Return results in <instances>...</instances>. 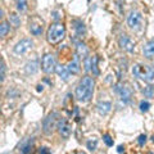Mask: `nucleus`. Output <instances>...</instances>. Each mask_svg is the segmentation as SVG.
Wrapping results in <instances>:
<instances>
[{"mask_svg":"<svg viewBox=\"0 0 154 154\" xmlns=\"http://www.w3.org/2000/svg\"><path fill=\"white\" fill-rule=\"evenodd\" d=\"M94 86H95V81L93 77L90 76H85L80 80L79 85L76 88L75 91V96L76 99L81 103H86L93 98V94H94Z\"/></svg>","mask_w":154,"mask_h":154,"instance_id":"f257e3e1","label":"nucleus"},{"mask_svg":"<svg viewBox=\"0 0 154 154\" xmlns=\"http://www.w3.org/2000/svg\"><path fill=\"white\" fill-rule=\"evenodd\" d=\"M64 36H66V27L59 22L53 23V25L48 28L46 38H48V41L53 45L59 44V42L64 38Z\"/></svg>","mask_w":154,"mask_h":154,"instance_id":"f03ea898","label":"nucleus"},{"mask_svg":"<svg viewBox=\"0 0 154 154\" xmlns=\"http://www.w3.org/2000/svg\"><path fill=\"white\" fill-rule=\"evenodd\" d=\"M132 75L137 79L145 81L148 84L154 82V68L150 66H143V64H134L132 67Z\"/></svg>","mask_w":154,"mask_h":154,"instance_id":"7ed1b4c3","label":"nucleus"},{"mask_svg":"<svg viewBox=\"0 0 154 154\" xmlns=\"http://www.w3.org/2000/svg\"><path fill=\"white\" fill-rule=\"evenodd\" d=\"M41 69L46 75L54 73L55 69H57L55 57L53 55V54H50V53H46V54L42 57V59H41Z\"/></svg>","mask_w":154,"mask_h":154,"instance_id":"20e7f679","label":"nucleus"},{"mask_svg":"<svg viewBox=\"0 0 154 154\" xmlns=\"http://www.w3.org/2000/svg\"><path fill=\"white\" fill-rule=\"evenodd\" d=\"M57 125H58V113L51 112L42 121V130H44V132L46 135H50L54 131V128H57Z\"/></svg>","mask_w":154,"mask_h":154,"instance_id":"39448f33","label":"nucleus"},{"mask_svg":"<svg viewBox=\"0 0 154 154\" xmlns=\"http://www.w3.org/2000/svg\"><path fill=\"white\" fill-rule=\"evenodd\" d=\"M114 91L119 95V99L123 102V104H128L131 102V96H132V91L128 88L127 85H122L118 84L114 86Z\"/></svg>","mask_w":154,"mask_h":154,"instance_id":"423d86ee","label":"nucleus"},{"mask_svg":"<svg viewBox=\"0 0 154 154\" xmlns=\"http://www.w3.org/2000/svg\"><path fill=\"white\" fill-rule=\"evenodd\" d=\"M141 22H143V16L140 12L137 11L130 12V14L127 16V25L131 30H139L141 27Z\"/></svg>","mask_w":154,"mask_h":154,"instance_id":"0eeeda50","label":"nucleus"},{"mask_svg":"<svg viewBox=\"0 0 154 154\" xmlns=\"http://www.w3.org/2000/svg\"><path fill=\"white\" fill-rule=\"evenodd\" d=\"M33 48V41L31 38H22L21 41H18L16 46H14V53L17 55H22V54H26L27 51H30Z\"/></svg>","mask_w":154,"mask_h":154,"instance_id":"6e6552de","label":"nucleus"},{"mask_svg":"<svg viewBox=\"0 0 154 154\" xmlns=\"http://www.w3.org/2000/svg\"><path fill=\"white\" fill-rule=\"evenodd\" d=\"M57 130H58V132H59V135L62 137L67 139V137H69V135H71L72 126L66 118H60V119H58Z\"/></svg>","mask_w":154,"mask_h":154,"instance_id":"1a4fd4ad","label":"nucleus"},{"mask_svg":"<svg viewBox=\"0 0 154 154\" xmlns=\"http://www.w3.org/2000/svg\"><path fill=\"white\" fill-rule=\"evenodd\" d=\"M118 44L121 46V49H123L125 51L132 53L135 50V42L127 35H121V37L118 40Z\"/></svg>","mask_w":154,"mask_h":154,"instance_id":"9d476101","label":"nucleus"},{"mask_svg":"<svg viewBox=\"0 0 154 154\" xmlns=\"http://www.w3.org/2000/svg\"><path fill=\"white\" fill-rule=\"evenodd\" d=\"M30 31L33 36H40L42 31H44V27H42V21H38V18L35 17L30 21Z\"/></svg>","mask_w":154,"mask_h":154,"instance_id":"9b49d317","label":"nucleus"},{"mask_svg":"<svg viewBox=\"0 0 154 154\" xmlns=\"http://www.w3.org/2000/svg\"><path fill=\"white\" fill-rule=\"evenodd\" d=\"M80 59H81V58L76 54V55L73 57V59H72L69 63L67 64V68H68V71H69L71 75H79V73H80V69H81Z\"/></svg>","mask_w":154,"mask_h":154,"instance_id":"f8f14e48","label":"nucleus"},{"mask_svg":"<svg viewBox=\"0 0 154 154\" xmlns=\"http://www.w3.org/2000/svg\"><path fill=\"white\" fill-rule=\"evenodd\" d=\"M72 27H73L76 35L79 36V37L85 36L86 27H85V23L82 21H80V19H73V21H72Z\"/></svg>","mask_w":154,"mask_h":154,"instance_id":"ddd939ff","label":"nucleus"},{"mask_svg":"<svg viewBox=\"0 0 154 154\" xmlns=\"http://www.w3.org/2000/svg\"><path fill=\"white\" fill-rule=\"evenodd\" d=\"M96 110L100 116H107L112 110V103L110 102H99L96 104Z\"/></svg>","mask_w":154,"mask_h":154,"instance_id":"4468645a","label":"nucleus"},{"mask_svg":"<svg viewBox=\"0 0 154 154\" xmlns=\"http://www.w3.org/2000/svg\"><path fill=\"white\" fill-rule=\"evenodd\" d=\"M143 53L146 59H153L154 58V40H149L146 44L144 45Z\"/></svg>","mask_w":154,"mask_h":154,"instance_id":"2eb2a0df","label":"nucleus"},{"mask_svg":"<svg viewBox=\"0 0 154 154\" xmlns=\"http://www.w3.org/2000/svg\"><path fill=\"white\" fill-rule=\"evenodd\" d=\"M76 54L79 55L81 59H85V58H88L89 57V49H88V46H86L84 42H76Z\"/></svg>","mask_w":154,"mask_h":154,"instance_id":"dca6fc26","label":"nucleus"},{"mask_svg":"<svg viewBox=\"0 0 154 154\" xmlns=\"http://www.w3.org/2000/svg\"><path fill=\"white\" fill-rule=\"evenodd\" d=\"M55 72H57V75L59 76V79H60V80H63V81H68V80H69L71 73H69L68 68H67V66L57 64V69H55Z\"/></svg>","mask_w":154,"mask_h":154,"instance_id":"f3484780","label":"nucleus"},{"mask_svg":"<svg viewBox=\"0 0 154 154\" xmlns=\"http://www.w3.org/2000/svg\"><path fill=\"white\" fill-rule=\"evenodd\" d=\"M32 146H33V137H27L21 143L19 150H21L22 153H30Z\"/></svg>","mask_w":154,"mask_h":154,"instance_id":"a211bd4d","label":"nucleus"},{"mask_svg":"<svg viewBox=\"0 0 154 154\" xmlns=\"http://www.w3.org/2000/svg\"><path fill=\"white\" fill-rule=\"evenodd\" d=\"M25 71H26L27 75H35L38 71V62L36 59L28 62V63L25 66Z\"/></svg>","mask_w":154,"mask_h":154,"instance_id":"6ab92c4d","label":"nucleus"},{"mask_svg":"<svg viewBox=\"0 0 154 154\" xmlns=\"http://www.w3.org/2000/svg\"><path fill=\"white\" fill-rule=\"evenodd\" d=\"M9 23H11V26L18 28L21 26V18H19L16 13H11L9 14Z\"/></svg>","mask_w":154,"mask_h":154,"instance_id":"aec40b11","label":"nucleus"},{"mask_svg":"<svg viewBox=\"0 0 154 154\" xmlns=\"http://www.w3.org/2000/svg\"><path fill=\"white\" fill-rule=\"evenodd\" d=\"M9 30H11L9 22H7V21L2 22V25H0V36H2V37H5L7 33L9 32Z\"/></svg>","mask_w":154,"mask_h":154,"instance_id":"412c9836","label":"nucleus"},{"mask_svg":"<svg viewBox=\"0 0 154 154\" xmlns=\"http://www.w3.org/2000/svg\"><path fill=\"white\" fill-rule=\"evenodd\" d=\"M143 94H144L145 98H153V96H154V88L152 85L145 86V88L143 89Z\"/></svg>","mask_w":154,"mask_h":154,"instance_id":"4be33fe9","label":"nucleus"},{"mask_svg":"<svg viewBox=\"0 0 154 154\" xmlns=\"http://www.w3.org/2000/svg\"><path fill=\"white\" fill-rule=\"evenodd\" d=\"M16 5H17V9L19 12H26L28 3H27V0H17Z\"/></svg>","mask_w":154,"mask_h":154,"instance_id":"5701e85b","label":"nucleus"},{"mask_svg":"<svg viewBox=\"0 0 154 154\" xmlns=\"http://www.w3.org/2000/svg\"><path fill=\"white\" fill-rule=\"evenodd\" d=\"M91 72H93V75H95V76L99 75V69H98V58H96V57H93V62H91Z\"/></svg>","mask_w":154,"mask_h":154,"instance_id":"b1692460","label":"nucleus"},{"mask_svg":"<svg viewBox=\"0 0 154 154\" xmlns=\"http://www.w3.org/2000/svg\"><path fill=\"white\" fill-rule=\"evenodd\" d=\"M139 108H140L143 113H146L149 108H150V103L146 102V100H143V102H140V104H139Z\"/></svg>","mask_w":154,"mask_h":154,"instance_id":"393cba45","label":"nucleus"},{"mask_svg":"<svg viewBox=\"0 0 154 154\" xmlns=\"http://www.w3.org/2000/svg\"><path fill=\"white\" fill-rule=\"evenodd\" d=\"M96 145H98V140H89L88 143H86V146H88V149L90 152H94L95 149H96Z\"/></svg>","mask_w":154,"mask_h":154,"instance_id":"a878e982","label":"nucleus"},{"mask_svg":"<svg viewBox=\"0 0 154 154\" xmlns=\"http://www.w3.org/2000/svg\"><path fill=\"white\" fill-rule=\"evenodd\" d=\"M0 71H2V75H0V77H2V82H4V80H5V71H7V66H5V60H2V67H0Z\"/></svg>","mask_w":154,"mask_h":154,"instance_id":"bb28decb","label":"nucleus"},{"mask_svg":"<svg viewBox=\"0 0 154 154\" xmlns=\"http://www.w3.org/2000/svg\"><path fill=\"white\" fill-rule=\"evenodd\" d=\"M103 141L105 143V145H107V146H113V139L110 137L108 134H105L103 136Z\"/></svg>","mask_w":154,"mask_h":154,"instance_id":"cd10ccee","label":"nucleus"},{"mask_svg":"<svg viewBox=\"0 0 154 154\" xmlns=\"http://www.w3.org/2000/svg\"><path fill=\"white\" fill-rule=\"evenodd\" d=\"M137 143H139V145H140V146H143L144 144L146 143V136H145V135H140L139 139H137Z\"/></svg>","mask_w":154,"mask_h":154,"instance_id":"c85d7f7f","label":"nucleus"},{"mask_svg":"<svg viewBox=\"0 0 154 154\" xmlns=\"http://www.w3.org/2000/svg\"><path fill=\"white\" fill-rule=\"evenodd\" d=\"M38 153H50V150H48V148H40Z\"/></svg>","mask_w":154,"mask_h":154,"instance_id":"c756f323","label":"nucleus"},{"mask_svg":"<svg viewBox=\"0 0 154 154\" xmlns=\"http://www.w3.org/2000/svg\"><path fill=\"white\" fill-rule=\"evenodd\" d=\"M117 152H118V153H122V152H125V148H123L122 145H119V146L117 148Z\"/></svg>","mask_w":154,"mask_h":154,"instance_id":"7c9ffc66","label":"nucleus"},{"mask_svg":"<svg viewBox=\"0 0 154 154\" xmlns=\"http://www.w3.org/2000/svg\"><path fill=\"white\" fill-rule=\"evenodd\" d=\"M42 88H44L42 85H38V86H37V91H42Z\"/></svg>","mask_w":154,"mask_h":154,"instance_id":"2f4dec72","label":"nucleus"}]
</instances>
